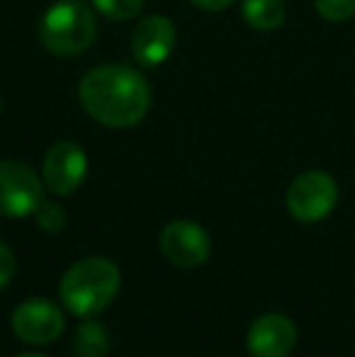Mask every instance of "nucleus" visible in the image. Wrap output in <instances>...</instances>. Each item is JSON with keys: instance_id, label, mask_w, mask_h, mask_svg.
Masks as SVG:
<instances>
[{"instance_id": "f257e3e1", "label": "nucleus", "mask_w": 355, "mask_h": 357, "mask_svg": "<svg viewBox=\"0 0 355 357\" xmlns=\"http://www.w3.org/2000/svg\"><path fill=\"white\" fill-rule=\"evenodd\" d=\"M78 98L95 122L112 129H124L134 127L146 117L151 105V88L137 68L112 63V66H98L83 75Z\"/></svg>"}, {"instance_id": "f03ea898", "label": "nucleus", "mask_w": 355, "mask_h": 357, "mask_svg": "<svg viewBox=\"0 0 355 357\" xmlns=\"http://www.w3.org/2000/svg\"><path fill=\"white\" fill-rule=\"evenodd\" d=\"M119 289V270L107 258H86L71 265L61 280V301L71 314L90 319L100 314Z\"/></svg>"}, {"instance_id": "7ed1b4c3", "label": "nucleus", "mask_w": 355, "mask_h": 357, "mask_svg": "<svg viewBox=\"0 0 355 357\" xmlns=\"http://www.w3.org/2000/svg\"><path fill=\"white\" fill-rule=\"evenodd\" d=\"M98 34L93 8L83 0H61L47 10L39 24V39L56 56L83 54Z\"/></svg>"}, {"instance_id": "20e7f679", "label": "nucleus", "mask_w": 355, "mask_h": 357, "mask_svg": "<svg viewBox=\"0 0 355 357\" xmlns=\"http://www.w3.org/2000/svg\"><path fill=\"white\" fill-rule=\"evenodd\" d=\"M338 202V185L324 170H307L297 175L287 190V209L297 221L314 224L326 219Z\"/></svg>"}, {"instance_id": "39448f33", "label": "nucleus", "mask_w": 355, "mask_h": 357, "mask_svg": "<svg viewBox=\"0 0 355 357\" xmlns=\"http://www.w3.org/2000/svg\"><path fill=\"white\" fill-rule=\"evenodd\" d=\"M44 202V190L37 173L20 160H0V214L27 216Z\"/></svg>"}, {"instance_id": "423d86ee", "label": "nucleus", "mask_w": 355, "mask_h": 357, "mask_svg": "<svg viewBox=\"0 0 355 357\" xmlns=\"http://www.w3.org/2000/svg\"><path fill=\"white\" fill-rule=\"evenodd\" d=\"M13 331L29 345H47L63 331V314L49 299H27L15 309Z\"/></svg>"}, {"instance_id": "0eeeda50", "label": "nucleus", "mask_w": 355, "mask_h": 357, "mask_svg": "<svg viewBox=\"0 0 355 357\" xmlns=\"http://www.w3.org/2000/svg\"><path fill=\"white\" fill-rule=\"evenodd\" d=\"M161 250L178 268H197L209 258L212 241L199 224L188 219L171 221L161 234Z\"/></svg>"}, {"instance_id": "6e6552de", "label": "nucleus", "mask_w": 355, "mask_h": 357, "mask_svg": "<svg viewBox=\"0 0 355 357\" xmlns=\"http://www.w3.org/2000/svg\"><path fill=\"white\" fill-rule=\"evenodd\" d=\"M88 173V160L81 146L61 142L52 146L44 158V185L54 195H71L81 188Z\"/></svg>"}, {"instance_id": "1a4fd4ad", "label": "nucleus", "mask_w": 355, "mask_h": 357, "mask_svg": "<svg viewBox=\"0 0 355 357\" xmlns=\"http://www.w3.org/2000/svg\"><path fill=\"white\" fill-rule=\"evenodd\" d=\"M176 47V27L163 15H149L134 27L132 54L142 66H158Z\"/></svg>"}, {"instance_id": "9d476101", "label": "nucleus", "mask_w": 355, "mask_h": 357, "mask_svg": "<svg viewBox=\"0 0 355 357\" xmlns=\"http://www.w3.org/2000/svg\"><path fill=\"white\" fill-rule=\"evenodd\" d=\"M297 343V328L282 314H266L248 331V353L253 357H287Z\"/></svg>"}, {"instance_id": "9b49d317", "label": "nucleus", "mask_w": 355, "mask_h": 357, "mask_svg": "<svg viewBox=\"0 0 355 357\" xmlns=\"http://www.w3.org/2000/svg\"><path fill=\"white\" fill-rule=\"evenodd\" d=\"M243 20L258 32H273L285 22L282 0H243Z\"/></svg>"}, {"instance_id": "f8f14e48", "label": "nucleus", "mask_w": 355, "mask_h": 357, "mask_svg": "<svg viewBox=\"0 0 355 357\" xmlns=\"http://www.w3.org/2000/svg\"><path fill=\"white\" fill-rule=\"evenodd\" d=\"M109 350V335L105 326L86 321L78 326L76 335H73V353L78 357H105Z\"/></svg>"}, {"instance_id": "ddd939ff", "label": "nucleus", "mask_w": 355, "mask_h": 357, "mask_svg": "<svg viewBox=\"0 0 355 357\" xmlns=\"http://www.w3.org/2000/svg\"><path fill=\"white\" fill-rule=\"evenodd\" d=\"M95 10L103 13L107 20L114 22H127V20L137 17L144 8V0H93Z\"/></svg>"}, {"instance_id": "4468645a", "label": "nucleus", "mask_w": 355, "mask_h": 357, "mask_svg": "<svg viewBox=\"0 0 355 357\" xmlns=\"http://www.w3.org/2000/svg\"><path fill=\"white\" fill-rule=\"evenodd\" d=\"M314 5L326 22H346L355 15V0H314Z\"/></svg>"}, {"instance_id": "2eb2a0df", "label": "nucleus", "mask_w": 355, "mask_h": 357, "mask_svg": "<svg viewBox=\"0 0 355 357\" xmlns=\"http://www.w3.org/2000/svg\"><path fill=\"white\" fill-rule=\"evenodd\" d=\"M34 216H37V224L42 226L44 231H52V234H56V231H61L63 226H66V212H63L59 204L42 202L37 212H34Z\"/></svg>"}, {"instance_id": "dca6fc26", "label": "nucleus", "mask_w": 355, "mask_h": 357, "mask_svg": "<svg viewBox=\"0 0 355 357\" xmlns=\"http://www.w3.org/2000/svg\"><path fill=\"white\" fill-rule=\"evenodd\" d=\"M13 275H15V258L8 245L0 243V289L13 280Z\"/></svg>"}, {"instance_id": "f3484780", "label": "nucleus", "mask_w": 355, "mask_h": 357, "mask_svg": "<svg viewBox=\"0 0 355 357\" xmlns=\"http://www.w3.org/2000/svg\"><path fill=\"white\" fill-rule=\"evenodd\" d=\"M190 3L197 5V8H202V10H209V13H219V10L229 8L234 0H190Z\"/></svg>"}, {"instance_id": "a211bd4d", "label": "nucleus", "mask_w": 355, "mask_h": 357, "mask_svg": "<svg viewBox=\"0 0 355 357\" xmlns=\"http://www.w3.org/2000/svg\"><path fill=\"white\" fill-rule=\"evenodd\" d=\"M17 357H44V355H37V353H24V355H17Z\"/></svg>"}, {"instance_id": "6ab92c4d", "label": "nucleus", "mask_w": 355, "mask_h": 357, "mask_svg": "<svg viewBox=\"0 0 355 357\" xmlns=\"http://www.w3.org/2000/svg\"><path fill=\"white\" fill-rule=\"evenodd\" d=\"M0 107H3V102H0Z\"/></svg>"}]
</instances>
